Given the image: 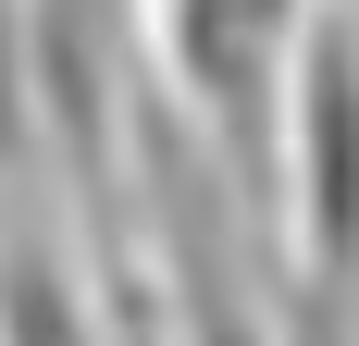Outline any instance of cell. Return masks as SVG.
Wrapping results in <instances>:
<instances>
[{"instance_id": "3957f363", "label": "cell", "mask_w": 359, "mask_h": 346, "mask_svg": "<svg viewBox=\"0 0 359 346\" xmlns=\"http://www.w3.org/2000/svg\"><path fill=\"white\" fill-rule=\"evenodd\" d=\"M37 137V50H25V0H0V173Z\"/></svg>"}, {"instance_id": "6da1fadb", "label": "cell", "mask_w": 359, "mask_h": 346, "mask_svg": "<svg viewBox=\"0 0 359 346\" xmlns=\"http://www.w3.org/2000/svg\"><path fill=\"white\" fill-rule=\"evenodd\" d=\"M285 210H297L285 272L347 297L359 284V13L347 0H310L285 50Z\"/></svg>"}, {"instance_id": "277c9868", "label": "cell", "mask_w": 359, "mask_h": 346, "mask_svg": "<svg viewBox=\"0 0 359 346\" xmlns=\"http://www.w3.org/2000/svg\"><path fill=\"white\" fill-rule=\"evenodd\" d=\"M273 346H347V297H323L310 272L273 284Z\"/></svg>"}, {"instance_id": "7a4b0ae2", "label": "cell", "mask_w": 359, "mask_h": 346, "mask_svg": "<svg viewBox=\"0 0 359 346\" xmlns=\"http://www.w3.org/2000/svg\"><path fill=\"white\" fill-rule=\"evenodd\" d=\"M297 13H310V0H149L161 62H174V87L198 99V124L223 137L236 173H260V87L285 62Z\"/></svg>"}]
</instances>
